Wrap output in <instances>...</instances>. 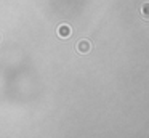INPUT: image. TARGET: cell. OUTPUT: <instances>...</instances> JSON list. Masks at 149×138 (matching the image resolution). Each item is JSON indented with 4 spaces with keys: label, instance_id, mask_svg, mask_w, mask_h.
<instances>
[{
    "label": "cell",
    "instance_id": "7a4b0ae2",
    "mask_svg": "<svg viewBox=\"0 0 149 138\" xmlns=\"http://www.w3.org/2000/svg\"><path fill=\"white\" fill-rule=\"evenodd\" d=\"M71 34H72L71 26H68V24H61V26L58 27V35H59L61 39H68Z\"/></svg>",
    "mask_w": 149,
    "mask_h": 138
},
{
    "label": "cell",
    "instance_id": "3957f363",
    "mask_svg": "<svg viewBox=\"0 0 149 138\" xmlns=\"http://www.w3.org/2000/svg\"><path fill=\"white\" fill-rule=\"evenodd\" d=\"M141 15H143V18L149 19V2L144 3V5L141 6Z\"/></svg>",
    "mask_w": 149,
    "mask_h": 138
},
{
    "label": "cell",
    "instance_id": "6da1fadb",
    "mask_svg": "<svg viewBox=\"0 0 149 138\" xmlns=\"http://www.w3.org/2000/svg\"><path fill=\"white\" fill-rule=\"evenodd\" d=\"M75 48H77V51H79V53L87 55L88 51L91 50V43H90L88 40H80V42L77 43V47H75Z\"/></svg>",
    "mask_w": 149,
    "mask_h": 138
}]
</instances>
